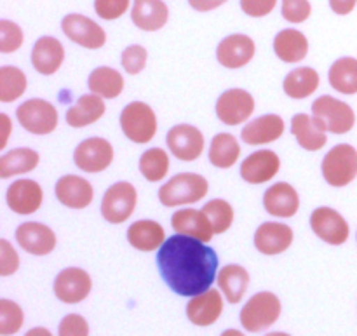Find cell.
I'll use <instances>...</instances> for the list:
<instances>
[{"label":"cell","mask_w":357,"mask_h":336,"mask_svg":"<svg viewBox=\"0 0 357 336\" xmlns=\"http://www.w3.org/2000/svg\"><path fill=\"white\" fill-rule=\"evenodd\" d=\"M310 229L317 239L330 246H344L351 237V227L347 220L333 208L321 206L310 215Z\"/></svg>","instance_id":"obj_10"},{"label":"cell","mask_w":357,"mask_h":336,"mask_svg":"<svg viewBox=\"0 0 357 336\" xmlns=\"http://www.w3.org/2000/svg\"><path fill=\"white\" fill-rule=\"evenodd\" d=\"M321 77L312 66H298L284 77L282 91L291 100H305L319 89Z\"/></svg>","instance_id":"obj_31"},{"label":"cell","mask_w":357,"mask_h":336,"mask_svg":"<svg viewBox=\"0 0 357 336\" xmlns=\"http://www.w3.org/2000/svg\"><path fill=\"white\" fill-rule=\"evenodd\" d=\"M223 314V296L218 289L211 288L187 303V317L195 326H213Z\"/></svg>","instance_id":"obj_23"},{"label":"cell","mask_w":357,"mask_h":336,"mask_svg":"<svg viewBox=\"0 0 357 336\" xmlns=\"http://www.w3.org/2000/svg\"><path fill=\"white\" fill-rule=\"evenodd\" d=\"M114 146L108 139L94 136V138H87L77 145L75 152H73V162L84 173H103L114 162Z\"/></svg>","instance_id":"obj_11"},{"label":"cell","mask_w":357,"mask_h":336,"mask_svg":"<svg viewBox=\"0 0 357 336\" xmlns=\"http://www.w3.org/2000/svg\"><path fill=\"white\" fill-rule=\"evenodd\" d=\"M220 289L225 295L227 302L236 305L241 300L244 298L248 291V286H250V272L243 267V265L230 264L225 265L222 270L218 272V277H216Z\"/></svg>","instance_id":"obj_32"},{"label":"cell","mask_w":357,"mask_h":336,"mask_svg":"<svg viewBox=\"0 0 357 336\" xmlns=\"http://www.w3.org/2000/svg\"><path fill=\"white\" fill-rule=\"evenodd\" d=\"M24 35L20 24L9 20H0V52L10 54L23 45Z\"/></svg>","instance_id":"obj_41"},{"label":"cell","mask_w":357,"mask_h":336,"mask_svg":"<svg viewBox=\"0 0 357 336\" xmlns=\"http://www.w3.org/2000/svg\"><path fill=\"white\" fill-rule=\"evenodd\" d=\"M257 54V45L244 33H232L223 38L216 47V59L223 68L239 70L250 65Z\"/></svg>","instance_id":"obj_18"},{"label":"cell","mask_w":357,"mask_h":336,"mask_svg":"<svg viewBox=\"0 0 357 336\" xmlns=\"http://www.w3.org/2000/svg\"><path fill=\"white\" fill-rule=\"evenodd\" d=\"M107 112V105L105 100L98 94H84L79 100L75 101V105L66 110L65 121L70 128L73 129H82L87 125H93L100 121L101 117Z\"/></svg>","instance_id":"obj_26"},{"label":"cell","mask_w":357,"mask_h":336,"mask_svg":"<svg viewBox=\"0 0 357 336\" xmlns=\"http://www.w3.org/2000/svg\"><path fill=\"white\" fill-rule=\"evenodd\" d=\"M202 211L206 213V216L211 222L215 236H222V234L229 232L234 223V215H236L229 201H225V199H211L209 202H206Z\"/></svg>","instance_id":"obj_39"},{"label":"cell","mask_w":357,"mask_h":336,"mask_svg":"<svg viewBox=\"0 0 357 336\" xmlns=\"http://www.w3.org/2000/svg\"><path fill=\"white\" fill-rule=\"evenodd\" d=\"M314 122L331 135H347L356 125L354 108L338 98L324 94L312 103Z\"/></svg>","instance_id":"obj_3"},{"label":"cell","mask_w":357,"mask_h":336,"mask_svg":"<svg viewBox=\"0 0 357 336\" xmlns=\"http://www.w3.org/2000/svg\"><path fill=\"white\" fill-rule=\"evenodd\" d=\"M24 336H52V333L47 328H33V330L28 331Z\"/></svg>","instance_id":"obj_51"},{"label":"cell","mask_w":357,"mask_h":336,"mask_svg":"<svg viewBox=\"0 0 357 336\" xmlns=\"http://www.w3.org/2000/svg\"><path fill=\"white\" fill-rule=\"evenodd\" d=\"M218 254L194 237H167L157 253V267L167 288L180 296H197L211 289L218 277Z\"/></svg>","instance_id":"obj_1"},{"label":"cell","mask_w":357,"mask_h":336,"mask_svg":"<svg viewBox=\"0 0 357 336\" xmlns=\"http://www.w3.org/2000/svg\"><path fill=\"white\" fill-rule=\"evenodd\" d=\"M58 336H89V324L79 314H68L59 323Z\"/></svg>","instance_id":"obj_46"},{"label":"cell","mask_w":357,"mask_h":336,"mask_svg":"<svg viewBox=\"0 0 357 336\" xmlns=\"http://www.w3.org/2000/svg\"><path fill=\"white\" fill-rule=\"evenodd\" d=\"M131 20L142 31H157L166 26L169 20V9L162 0H135Z\"/></svg>","instance_id":"obj_28"},{"label":"cell","mask_w":357,"mask_h":336,"mask_svg":"<svg viewBox=\"0 0 357 336\" xmlns=\"http://www.w3.org/2000/svg\"><path fill=\"white\" fill-rule=\"evenodd\" d=\"M28 79L17 66H0V103H13L26 93Z\"/></svg>","instance_id":"obj_38"},{"label":"cell","mask_w":357,"mask_h":336,"mask_svg":"<svg viewBox=\"0 0 357 336\" xmlns=\"http://www.w3.org/2000/svg\"><path fill=\"white\" fill-rule=\"evenodd\" d=\"M121 129L129 142L136 145L150 143L157 135V115L145 101H131L121 112Z\"/></svg>","instance_id":"obj_4"},{"label":"cell","mask_w":357,"mask_h":336,"mask_svg":"<svg viewBox=\"0 0 357 336\" xmlns=\"http://www.w3.org/2000/svg\"><path fill=\"white\" fill-rule=\"evenodd\" d=\"M286 122L281 115L267 114L246 122L241 131V139L250 146H261L274 143L284 135Z\"/></svg>","instance_id":"obj_21"},{"label":"cell","mask_w":357,"mask_h":336,"mask_svg":"<svg viewBox=\"0 0 357 336\" xmlns=\"http://www.w3.org/2000/svg\"><path fill=\"white\" fill-rule=\"evenodd\" d=\"M209 192V181L197 173H180L159 188V201L166 208H181L202 201Z\"/></svg>","instance_id":"obj_2"},{"label":"cell","mask_w":357,"mask_h":336,"mask_svg":"<svg viewBox=\"0 0 357 336\" xmlns=\"http://www.w3.org/2000/svg\"><path fill=\"white\" fill-rule=\"evenodd\" d=\"M278 6V0H241V9L251 17H265Z\"/></svg>","instance_id":"obj_47"},{"label":"cell","mask_w":357,"mask_h":336,"mask_svg":"<svg viewBox=\"0 0 357 336\" xmlns=\"http://www.w3.org/2000/svg\"><path fill=\"white\" fill-rule=\"evenodd\" d=\"M61 30L66 37L84 49H101L107 44V33L91 17L82 14H68L63 17Z\"/></svg>","instance_id":"obj_14"},{"label":"cell","mask_w":357,"mask_h":336,"mask_svg":"<svg viewBox=\"0 0 357 336\" xmlns=\"http://www.w3.org/2000/svg\"><path fill=\"white\" fill-rule=\"evenodd\" d=\"M138 204V190L129 181H117L105 192L101 199V216L112 225L126 223Z\"/></svg>","instance_id":"obj_8"},{"label":"cell","mask_w":357,"mask_h":336,"mask_svg":"<svg viewBox=\"0 0 357 336\" xmlns=\"http://www.w3.org/2000/svg\"><path fill=\"white\" fill-rule=\"evenodd\" d=\"M229 0H188L192 9L199 10V13H209V10L218 9L220 6H223Z\"/></svg>","instance_id":"obj_48"},{"label":"cell","mask_w":357,"mask_h":336,"mask_svg":"<svg viewBox=\"0 0 357 336\" xmlns=\"http://www.w3.org/2000/svg\"><path fill=\"white\" fill-rule=\"evenodd\" d=\"M128 243L143 253L159 251L166 243V230L153 220H138L128 229Z\"/></svg>","instance_id":"obj_27"},{"label":"cell","mask_w":357,"mask_h":336,"mask_svg":"<svg viewBox=\"0 0 357 336\" xmlns=\"http://www.w3.org/2000/svg\"><path fill=\"white\" fill-rule=\"evenodd\" d=\"M241 157V145L230 132H220L211 139L209 145V162L218 169H230Z\"/></svg>","instance_id":"obj_35"},{"label":"cell","mask_w":357,"mask_h":336,"mask_svg":"<svg viewBox=\"0 0 357 336\" xmlns=\"http://www.w3.org/2000/svg\"><path fill=\"white\" fill-rule=\"evenodd\" d=\"M264 208L274 218H293L300 209L298 192L286 181L271 185L264 194Z\"/></svg>","instance_id":"obj_22"},{"label":"cell","mask_w":357,"mask_h":336,"mask_svg":"<svg viewBox=\"0 0 357 336\" xmlns=\"http://www.w3.org/2000/svg\"><path fill=\"white\" fill-rule=\"evenodd\" d=\"M356 237H357V236H356Z\"/></svg>","instance_id":"obj_54"},{"label":"cell","mask_w":357,"mask_h":336,"mask_svg":"<svg viewBox=\"0 0 357 336\" xmlns=\"http://www.w3.org/2000/svg\"><path fill=\"white\" fill-rule=\"evenodd\" d=\"M357 0H330V7L338 16H347L356 9Z\"/></svg>","instance_id":"obj_49"},{"label":"cell","mask_w":357,"mask_h":336,"mask_svg":"<svg viewBox=\"0 0 357 336\" xmlns=\"http://www.w3.org/2000/svg\"><path fill=\"white\" fill-rule=\"evenodd\" d=\"M20 268V254L7 239H0V277H9Z\"/></svg>","instance_id":"obj_45"},{"label":"cell","mask_w":357,"mask_h":336,"mask_svg":"<svg viewBox=\"0 0 357 336\" xmlns=\"http://www.w3.org/2000/svg\"><path fill=\"white\" fill-rule=\"evenodd\" d=\"M171 227L176 234L194 237V239L209 243L215 237L211 222L202 209L181 208L171 216Z\"/></svg>","instance_id":"obj_24"},{"label":"cell","mask_w":357,"mask_h":336,"mask_svg":"<svg viewBox=\"0 0 357 336\" xmlns=\"http://www.w3.org/2000/svg\"><path fill=\"white\" fill-rule=\"evenodd\" d=\"M16 243L33 257H47L56 250L58 237L51 227L38 222H24L16 229Z\"/></svg>","instance_id":"obj_17"},{"label":"cell","mask_w":357,"mask_h":336,"mask_svg":"<svg viewBox=\"0 0 357 336\" xmlns=\"http://www.w3.org/2000/svg\"><path fill=\"white\" fill-rule=\"evenodd\" d=\"M282 17L288 23H303L312 14V6L309 0H282Z\"/></svg>","instance_id":"obj_43"},{"label":"cell","mask_w":357,"mask_h":336,"mask_svg":"<svg viewBox=\"0 0 357 336\" xmlns=\"http://www.w3.org/2000/svg\"><path fill=\"white\" fill-rule=\"evenodd\" d=\"M255 98L250 91L232 87L223 91L216 100V117L225 125H241L250 122L251 115L255 114Z\"/></svg>","instance_id":"obj_9"},{"label":"cell","mask_w":357,"mask_h":336,"mask_svg":"<svg viewBox=\"0 0 357 336\" xmlns=\"http://www.w3.org/2000/svg\"><path fill=\"white\" fill-rule=\"evenodd\" d=\"M146 59H149V52H146V49L139 44L128 45V47L122 51L121 56L122 68H124L126 73H129V75H138V73H142L146 66Z\"/></svg>","instance_id":"obj_42"},{"label":"cell","mask_w":357,"mask_h":336,"mask_svg":"<svg viewBox=\"0 0 357 336\" xmlns=\"http://www.w3.org/2000/svg\"><path fill=\"white\" fill-rule=\"evenodd\" d=\"M6 202L7 208L16 215H33L42 208V202H44L42 185H38L35 180H30V178L16 180L7 188Z\"/></svg>","instance_id":"obj_16"},{"label":"cell","mask_w":357,"mask_h":336,"mask_svg":"<svg viewBox=\"0 0 357 336\" xmlns=\"http://www.w3.org/2000/svg\"><path fill=\"white\" fill-rule=\"evenodd\" d=\"M281 171V159L274 150H257L241 162V178L250 185H264L274 180Z\"/></svg>","instance_id":"obj_15"},{"label":"cell","mask_w":357,"mask_h":336,"mask_svg":"<svg viewBox=\"0 0 357 336\" xmlns=\"http://www.w3.org/2000/svg\"><path fill=\"white\" fill-rule=\"evenodd\" d=\"M93 289V279L84 268L68 267L63 268L54 279L52 291L59 302L66 305H75L84 302Z\"/></svg>","instance_id":"obj_13"},{"label":"cell","mask_w":357,"mask_h":336,"mask_svg":"<svg viewBox=\"0 0 357 336\" xmlns=\"http://www.w3.org/2000/svg\"><path fill=\"white\" fill-rule=\"evenodd\" d=\"M274 52L281 61L300 63L309 54V40L300 30L286 28L275 35Z\"/></svg>","instance_id":"obj_30"},{"label":"cell","mask_w":357,"mask_h":336,"mask_svg":"<svg viewBox=\"0 0 357 336\" xmlns=\"http://www.w3.org/2000/svg\"><path fill=\"white\" fill-rule=\"evenodd\" d=\"M16 121L30 135L47 136L58 129L59 114L54 105L49 101L42 98H31L17 107Z\"/></svg>","instance_id":"obj_7"},{"label":"cell","mask_w":357,"mask_h":336,"mask_svg":"<svg viewBox=\"0 0 357 336\" xmlns=\"http://www.w3.org/2000/svg\"><path fill=\"white\" fill-rule=\"evenodd\" d=\"M293 240V229L281 222H265L255 232V247L265 257L286 253L291 247Z\"/></svg>","instance_id":"obj_19"},{"label":"cell","mask_w":357,"mask_h":336,"mask_svg":"<svg viewBox=\"0 0 357 336\" xmlns=\"http://www.w3.org/2000/svg\"><path fill=\"white\" fill-rule=\"evenodd\" d=\"M281 310L279 296L271 291H260L251 296L241 310V324L250 333H261L278 323Z\"/></svg>","instance_id":"obj_5"},{"label":"cell","mask_w":357,"mask_h":336,"mask_svg":"<svg viewBox=\"0 0 357 336\" xmlns=\"http://www.w3.org/2000/svg\"><path fill=\"white\" fill-rule=\"evenodd\" d=\"M24 314L23 309L13 300H0V335H16L23 328Z\"/></svg>","instance_id":"obj_40"},{"label":"cell","mask_w":357,"mask_h":336,"mask_svg":"<svg viewBox=\"0 0 357 336\" xmlns=\"http://www.w3.org/2000/svg\"><path fill=\"white\" fill-rule=\"evenodd\" d=\"M291 135L307 152H319L328 143V132L314 122L312 115L296 114L291 119Z\"/></svg>","instance_id":"obj_29"},{"label":"cell","mask_w":357,"mask_h":336,"mask_svg":"<svg viewBox=\"0 0 357 336\" xmlns=\"http://www.w3.org/2000/svg\"><path fill=\"white\" fill-rule=\"evenodd\" d=\"M324 181L335 188H344L357 178V150L349 143L333 146L321 164Z\"/></svg>","instance_id":"obj_6"},{"label":"cell","mask_w":357,"mask_h":336,"mask_svg":"<svg viewBox=\"0 0 357 336\" xmlns=\"http://www.w3.org/2000/svg\"><path fill=\"white\" fill-rule=\"evenodd\" d=\"M265 336H291V335L281 333V331H275V333H268V335H265Z\"/></svg>","instance_id":"obj_53"},{"label":"cell","mask_w":357,"mask_h":336,"mask_svg":"<svg viewBox=\"0 0 357 336\" xmlns=\"http://www.w3.org/2000/svg\"><path fill=\"white\" fill-rule=\"evenodd\" d=\"M220 336H244V335L237 330H227V331H223Z\"/></svg>","instance_id":"obj_52"},{"label":"cell","mask_w":357,"mask_h":336,"mask_svg":"<svg viewBox=\"0 0 357 336\" xmlns=\"http://www.w3.org/2000/svg\"><path fill=\"white\" fill-rule=\"evenodd\" d=\"M54 195L59 204L79 211L89 208L94 199V188L86 178L79 174H65L56 181Z\"/></svg>","instance_id":"obj_20"},{"label":"cell","mask_w":357,"mask_h":336,"mask_svg":"<svg viewBox=\"0 0 357 336\" xmlns=\"http://www.w3.org/2000/svg\"><path fill=\"white\" fill-rule=\"evenodd\" d=\"M87 87L93 94H98L103 100H115L122 94L126 84L122 73L112 66H98L91 72L87 79Z\"/></svg>","instance_id":"obj_34"},{"label":"cell","mask_w":357,"mask_h":336,"mask_svg":"<svg viewBox=\"0 0 357 336\" xmlns=\"http://www.w3.org/2000/svg\"><path fill=\"white\" fill-rule=\"evenodd\" d=\"M65 61V47L56 37L45 35L35 42L31 49V66L40 75H54Z\"/></svg>","instance_id":"obj_25"},{"label":"cell","mask_w":357,"mask_h":336,"mask_svg":"<svg viewBox=\"0 0 357 336\" xmlns=\"http://www.w3.org/2000/svg\"><path fill=\"white\" fill-rule=\"evenodd\" d=\"M0 122H2V129H3V135L2 139H0V150H3L7 146V142H9V135H10V119L7 117V114H0Z\"/></svg>","instance_id":"obj_50"},{"label":"cell","mask_w":357,"mask_h":336,"mask_svg":"<svg viewBox=\"0 0 357 336\" xmlns=\"http://www.w3.org/2000/svg\"><path fill=\"white\" fill-rule=\"evenodd\" d=\"M38 162H40V155L33 148L21 146V148L9 150L0 157V180H9L13 176L31 173L37 169Z\"/></svg>","instance_id":"obj_33"},{"label":"cell","mask_w":357,"mask_h":336,"mask_svg":"<svg viewBox=\"0 0 357 336\" xmlns=\"http://www.w3.org/2000/svg\"><path fill=\"white\" fill-rule=\"evenodd\" d=\"M328 80L337 93L347 94V96L357 94V59L351 56L337 59L330 66Z\"/></svg>","instance_id":"obj_36"},{"label":"cell","mask_w":357,"mask_h":336,"mask_svg":"<svg viewBox=\"0 0 357 336\" xmlns=\"http://www.w3.org/2000/svg\"><path fill=\"white\" fill-rule=\"evenodd\" d=\"M167 148L171 155L183 162H194L202 155L206 146L204 135L192 124H176L166 135Z\"/></svg>","instance_id":"obj_12"},{"label":"cell","mask_w":357,"mask_h":336,"mask_svg":"<svg viewBox=\"0 0 357 336\" xmlns=\"http://www.w3.org/2000/svg\"><path fill=\"white\" fill-rule=\"evenodd\" d=\"M131 0H94V13L105 21H114L124 16Z\"/></svg>","instance_id":"obj_44"},{"label":"cell","mask_w":357,"mask_h":336,"mask_svg":"<svg viewBox=\"0 0 357 336\" xmlns=\"http://www.w3.org/2000/svg\"><path fill=\"white\" fill-rule=\"evenodd\" d=\"M139 173L150 183H160L162 180H166L167 173H169V155L164 148L159 146H153L149 148L146 152L142 153L139 157Z\"/></svg>","instance_id":"obj_37"}]
</instances>
